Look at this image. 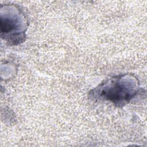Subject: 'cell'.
Wrapping results in <instances>:
<instances>
[{
    "label": "cell",
    "instance_id": "cell-1",
    "mask_svg": "<svg viewBox=\"0 0 147 147\" xmlns=\"http://www.w3.org/2000/svg\"><path fill=\"white\" fill-rule=\"evenodd\" d=\"M140 90L136 77L130 74H121L107 79L92 90L90 94L97 100L109 101L115 106H122L136 96Z\"/></svg>",
    "mask_w": 147,
    "mask_h": 147
},
{
    "label": "cell",
    "instance_id": "cell-2",
    "mask_svg": "<svg viewBox=\"0 0 147 147\" xmlns=\"http://www.w3.org/2000/svg\"><path fill=\"white\" fill-rule=\"evenodd\" d=\"M27 18L21 9L16 5H5L1 8L2 37L12 45L24 41L27 29Z\"/></svg>",
    "mask_w": 147,
    "mask_h": 147
}]
</instances>
